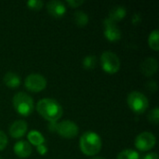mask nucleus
I'll return each mask as SVG.
<instances>
[{"label":"nucleus","mask_w":159,"mask_h":159,"mask_svg":"<svg viewBox=\"0 0 159 159\" xmlns=\"http://www.w3.org/2000/svg\"><path fill=\"white\" fill-rule=\"evenodd\" d=\"M120 60L115 52L110 50L102 52L101 56V66L105 73L115 75L120 70Z\"/></svg>","instance_id":"obj_6"},{"label":"nucleus","mask_w":159,"mask_h":159,"mask_svg":"<svg viewBox=\"0 0 159 159\" xmlns=\"http://www.w3.org/2000/svg\"><path fill=\"white\" fill-rule=\"evenodd\" d=\"M24 86L31 92H41L47 87V79L40 74H30L25 78Z\"/></svg>","instance_id":"obj_7"},{"label":"nucleus","mask_w":159,"mask_h":159,"mask_svg":"<svg viewBox=\"0 0 159 159\" xmlns=\"http://www.w3.org/2000/svg\"><path fill=\"white\" fill-rule=\"evenodd\" d=\"M4 84L9 89H17L20 85V77L18 74L13 72H7L3 78Z\"/></svg>","instance_id":"obj_14"},{"label":"nucleus","mask_w":159,"mask_h":159,"mask_svg":"<svg viewBox=\"0 0 159 159\" xmlns=\"http://www.w3.org/2000/svg\"><path fill=\"white\" fill-rule=\"evenodd\" d=\"M157 143V138L156 136L149 131H143L140 133L136 139L134 145L135 147L142 152H147L155 147Z\"/></svg>","instance_id":"obj_8"},{"label":"nucleus","mask_w":159,"mask_h":159,"mask_svg":"<svg viewBox=\"0 0 159 159\" xmlns=\"http://www.w3.org/2000/svg\"><path fill=\"white\" fill-rule=\"evenodd\" d=\"M131 21H132V23H133L134 25L139 24V23L142 21V16H141L139 13H135V14L132 16V20H131Z\"/></svg>","instance_id":"obj_27"},{"label":"nucleus","mask_w":159,"mask_h":159,"mask_svg":"<svg viewBox=\"0 0 159 159\" xmlns=\"http://www.w3.org/2000/svg\"><path fill=\"white\" fill-rule=\"evenodd\" d=\"M74 20H75V24L77 26L84 27L89 23V15L86 12H84L82 10H77L74 14Z\"/></svg>","instance_id":"obj_17"},{"label":"nucleus","mask_w":159,"mask_h":159,"mask_svg":"<svg viewBox=\"0 0 159 159\" xmlns=\"http://www.w3.org/2000/svg\"><path fill=\"white\" fill-rule=\"evenodd\" d=\"M90 159H106V158H104V157H91Z\"/></svg>","instance_id":"obj_29"},{"label":"nucleus","mask_w":159,"mask_h":159,"mask_svg":"<svg viewBox=\"0 0 159 159\" xmlns=\"http://www.w3.org/2000/svg\"><path fill=\"white\" fill-rule=\"evenodd\" d=\"M148 119L150 122L155 123V124H158L159 123V109L157 107L154 108L153 110L150 111L149 115H148Z\"/></svg>","instance_id":"obj_22"},{"label":"nucleus","mask_w":159,"mask_h":159,"mask_svg":"<svg viewBox=\"0 0 159 159\" xmlns=\"http://www.w3.org/2000/svg\"><path fill=\"white\" fill-rule=\"evenodd\" d=\"M116 159H141V157L137 151L132 149H125L117 155Z\"/></svg>","instance_id":"obj_19"},{"label":"nucleus","mask_w":159,"mask_h":159,"mask_svg":"<svg viewBox=\"0 0 159 159\" xmlns=\"http://www.w3.org/2000/svg\"><path fill=\"white\" fill-rule=\"evenodd\" d=\"M146 88H147L148 90L153 91V92H156L157 89V82L154 81V80H153V81H148L147 84H146Z\"/></svg>","instance_id":"obj_25"},{"label":"nucleus","mask_w":159,"mask_h":159,"mask_svg":"<svg viewBox=\"0 0 159 159\" xmlns=\"http://www.w3.org/2000/svg\"><path fill=\"white\" fill-rule=\"evenodd\" d=\"M15 155L20 158H28L32 155V145L25 141H19L13 147Z\"/></svg>","instance_id":"obj_13"},{"label":"nucleus","mask_w":159,"mask_h":159,"mask_svg":"<svg viewBox=\"0 0 159 159\" xmlns=\"http://www.w3.org/2000/svg\"><path fill=\"white\" fill-rule=\"evenodd\" d=\"M48 129L53 132H57L59 136L65 139H73L76 137L79 132L78 126L71 120L50 123Z\"/></svg>","instance_id":"obj_4"},{"label":"nucleus","mask_w":159,"mask_h":159,"mask_svg":"<svg viewBox=\"0 0 159 159\" xmlns=\"http://www.w3.org/2000/svg\"><path fill=\"white\" fill-rule=\"evenodd\" d=\"M157 69H158V61L154 57H149L145 59L141 65L142 73L147 77L154 75L157 72Z\"/></svg>","instance_id":"obj_12"},{"label":"nucleus","mask_w":159,"mask_h":159,"mask_svg":"<svg viewBox=\"0 0 159 159\" xmlns=\"http://www.w3.org/2000/svg\"><path fill=\"white\" fill-rule=\"evenodd\" d=\"M38 114L49 123H56L61 119L63 114L61 105L54 99L46 98L40 100L36 104Z\"/></svg>","instance_id":"obj_1"},{"label":"nucleus","mask_w":159,"mask_h":159,"mask_svg":"<svg viewBox=\"0 0 159 159\" xmlns=\"http://www.w3.org/2000/svg\"><path fill=\"white\" fill-rule=\"evenodd\" d=\"M127 15V9L123 6H116L109 12V19L115 22L122 20Z\"/></svg>","instance_id":"obj_15"},{"label":"nucleus","mask_w":159,"mask_h":159,"mask_svg":"<svg viewBox=\"0 0 159 159\" xmlns=\"http://www.w3.org/2000/svg\"><path fill=\"white\" fill-rule=\"evenodd\" d=\"M27 7L30 8V9H33V10H40L43 6H44V2L41 1V0H30L26 3Z\"/></svg>","instance_id":"obj_21"},{"label":"nucleus","mask_w":159,"mask_h":159,"mask_svg":"<svg viewBox=\"0 0 159 159\" xmlns=\"http://www.w3.org/2000/svg\"><path fill=\"white\" fill-rule=\"evenodd\" d=\"M27 140L31 145H34L36 147L45 143V137L38 130H31L27 134Z\"/></svg>","instance_id":"obj_16"},{"label":"nucleus","mask_w":159,"mask_h":159,"mask_svg":"<svg viewBox=\"0 0 159 159\" xmlns=\"http://www.w3.org/2000/svg\"><path fill=\"white\" fill-rule=\"evenodd\" d=\"M36 151H37V153H38L39 155L45 156V155L48 153V147H47L46 144L44 143V144H41V145H39V146H37V147H36Z\"/></svg>","instance_id":"obj_26"},{"label":"nucleus","mask_w":159,"mask_h":159,"mask_svg":"<svg viewBox=\"0 0 159 159\" xmlns=\"http://www.w3.org/2000/svg\"><path fill=\"white\" fill-rule=\"evenodd\" d=\"M12 103L15 111L20 115L21 116H30L34 108V103L33 98L24 93V92H18L13 96Z\"/></svg>","instance_id":"obj_3"},{"label":"nucleus","mask_w":159,"mask_h":159,"mask_svg":"<svg viewBox=\"0 0 159 159\" xmlns=\"http://www.w3.org/2000/svg\"><path fill=\"white\" fill-rule=\"evenodd\" d=\"M127 103L129 109L137 114L142 115L147 111L149 107V101L147 97L140 91H132L128 95Z\"/></svg>","instance_id":"obj_5"},{"label":"nucleus","mask_w":159,"mask_h":159,"mask_svg":"<svg viewBox=\"0 0 159 159\" xmlns=\"http://www.w3.org/2000/svg\"><path fill=\"white\" fill-rule=\"evenodd\" d=\"M103 34L105 38L110 41V42H116L118 40H120L122 34L121 31L119 29V27L117 26L116 22L113 21L112 20H110L109 18H106L103 20Z\"/></svg>","instance_id":"obj_9"},{"label":"nucleus","mask_w":159,"mask_h":159,"mask_svg":"<svg viewBox=\"0 0 159 159\" xmlns=\"http://www.w3.org/2000/svg\"><path fill=\"white\" fill-rule=\"evenodd\" d=\"M47 11L54 18H61L65 15L67 9L63 2L59 0H51L47 3Z\"/></svg>","instance_id":"obj_10"},{"label":"nucleus","mask_w":159,"mask_h":159,"mask_svg":"<svg viewBox=\"0 0 159 159\" xmlns=\"http://www.w3.org/2000/svg\"><path fill=\"white\" fill-rule=\"evenodd\" d=\"M66 4L73 8H76V7H79L81 5H83L84 1L83 0H67Z\"/></svg>","instance_id":"obj_24"},{"label":"nucleus","mask_w":159,"mask_h":159,"mask_svg":"<svg viewBox=\"0 0 159 159\" xmlns=\"http://www.w3.org/2000/svg\"><path fill=\"white\" fill-rule=\"evenodd\" d=\"M28 125L24 120H16L9 127V135L14 139H20L23 137L27 132Z\"/></svg>","instance_id":"obj_11"},{"label":"nucleus","mask_w":159,"mask_h":159,"mask_svg":"<svg viewBox=\"0 0 159 159\" xmlns=\"http://www.w3.org/2000/svg\"><path fill=\"white\" fill-rule=\"evenodd\" d=\"M142 159H159V157L157 153L152 152V153H149V154L145 155Z\"/></svg>","instance_id":"obj_28"},{"label":"nucleus","mask_w":159,"mask_h":159,"mask_svg":"<svg viewBox=\"0 0 159 159\" xmlns=\"http://www.w3.org/2000/svg\"><path fill=\"white\" fill-rule=\"evenodd\" d=\"M148 44L150 48H152L153 50H159V31L157 29H155L150 33L148 37Z\"/></svg>","instance_id":"obj_18"},{"label":"nucleus","mask_w":159,"mask_h":159,"mask_svg":"<svg viewBox=\"0 0 159 159\" xmlns=\"http://www.w3.org/2000/svg\"><path fill=\"white\" fill-rule=\"evenodd\" d=\"M0 159H1V158H0Z\"/></svg>","instance_id":"obj_30"},{"label":"nucleus","mask_w":159,"mask_h":159,"mask_svg":"<svg viewBox=\"0 0 159 159\" xmlns=\"http://www.w3.org/2000/svg\"><path fill=\"white\" fill-rule=\"evenodd\" d=\"M83 67L87 70H92L97 65V58L94 55H89L85 57L82 61Z\"/></svg>","instance_id":"obj_20"},{"label":"nucleus","mask_w":159,"mask_h":159,"mask_svg":"<svg viewBox=\"0 0 159 159\" xmlns=\"http://www.w3.org/2000/svg\"><path fill=\"white\" fill-rule=\"evenodd\" d=\"M79 147L84 155L94 157L98 155L102 149V139L96 132L87 131L80 137Z\"/></svg>","instance_id":"obj_2"},{"label":"nucleus","mask_w":159,"mask_h":159,"mask_svg":"<svg viewBox=\"0 0 159 159\" xmlns=\"http://www.w3.org/2000/svg\"><path fill=\"white\" fill-rule=\"evenodd\" d=\"M7 145V135L0 130V151H3Z\"/></svg>","instance_id":"obj_23"}]
</instances>
